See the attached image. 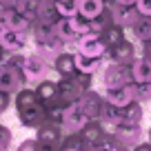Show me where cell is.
<instances>
[{"label": "cell", "instance_id": "obj_22", "mask_svg": "<svg viewBox=\"0 0 151 151\" xmlns=\"http://www.w3.org/2000/svg\"><path fill=\"white\" fill-rule=\"evenodd\" d=\"M38 104V96H36V89L33 87H27L24 85L22 89H18L14 93V109L16 111H22V109H29Z\"/></svg>", "mask_w": 151, "mask_h": 151}, {"label": "cell", "instance_id": "obj_48", "mask_svg": "<svg viewBox=\"0 0 151 151\" xmlns=\"http://www.w3.org/2000/svg\"><path fill=\"white\" fill-rule=\"evenodd\" d=\"M104 2H111V0H104Z\"/></svg>", "mask_w": 151, "mask_h": 151}, {"label": "cell", "instance_id": "obj_19", "mask_svg": "<svg viewBox=\"0 0 151 151\" xmlns=\"http://www.w3.org/2000/svg\"><path fill=\"white\" fill-rule=\"evenodd\" d=\"M102 67H104V58H89V56H82V53L76 51V71L98 76Z\"/></svg>", "mask_w": 151, "mask_h": 151}, {"label": "cell", "instance_id": "obj_18", "mask_svg": "<svg viewBox=\"0 0 151 151\" xmlns=\"http://www.w3.org/2000/svg\"><path fill=\"white\" fill-rule=\"evenodd\" d=\"M80 7H78V16L85 20H96L107 11V2L104 0H78Z\"/></svg>", "mask_w": 151, "mask_h": 151}, {"label": "cell", "instance_id": "obj_20", "mask_svg": "<svg viewBox=\"0 0 151 151\" xmlns=\"http://www.w3.org/2000/svg\"><path fill=\"white\" fill-rule=\"evenodd\" d=\"M145 120V104L133 100L131 104L120 109V122H127V124H142Z\"/></svg>", "mask_w": 151, "mask_h": 151}, {"label": "cell", "instance_id": "obj_23", "mask_svg": "<svg viewBox=\"0 0 151 151\" xmlns=\"http://www.w3.org/2000/svg\"><path fill=\"white\" fill-rule=\"evenodd\" d=\"M5 24H7L9 29H14V31H18V33H24V36H29V33H31V27H33L31 20L24 18L22 14H18L16 9H11L9 14H7Z\"/></svg>", "mask_w": 151, "mask_h": 151}, {"label": "cell", "instance_id": "obj_45", "mask_svg": "<svg viewBox=\"0 0 151 151\" xmlns=\"http://www.w3.org/2000/svg\"><path fill=\"white\" fill-rule=\"evenodd\" d=\"M147 140L151 142V124H149V129H147Z\"/></svg>", "mask_w": 151, "mask_h": 151}, {"label": "cell", "instance_id": "obj_26", "mask_svg": "<svg viewBox=\"0 0 151 151\" xmlns=\"http://www.w3.org/2000/svg\"><path fill=\"white\" fill-rule=\"evenodd\" d=\"M38 7H40V0H20L18 5L14 7L18 14H22L24 18H29L31 22H36V16H38Z\"/></svg>", "mask_w": 151, "mask_h": 151}, {"label": "cell", "instance_id": "obj_49", "mask_svg": "<svg viewBox=\"0 0 151 151\" xmlns=\"http://www.w3.org/2000/svg\"><path fill=\"white\" fill-rule=\"evenodd\" d=\"M53 2H60V0H53Z\"/></svg>", "mask_w": 151, "mask_h": 151}, {"label": "cell", "instance_id": "obj_37", "mask_svg": "<svg viewBox=\"0 0 151 151\" xmlns=\"http://www.w3.org/2000/svg\"><path fill=\"white\" fill-rule=\"evenodd\" d=\"M138 47H140V56H145V58H149V60H151V38H149V40H145V42H140Z\"/></svg>", "mask_w": 151, "mask_h": 151}, {"label": "cell", "instance_id": "obj_43", "mask_svg": "<svg viewBox=\"0 0 151 151\" xmlns=\"http://www.w3.org/2000/svg\"><path fill=\"white\" fill-rule=\"evenodd\" d=\"M60 151H80V147H60Z\"/></svg>", "mask_w": 151, "mask_h": 151}, {"label": "cell", "instance_id": "obj_3", "mask_svg": "<svg viewBox=\"0 0 151 151\" xmlns=\"http://www.w3.org/2000/svg\"><path fill=\"white\" fill-rule=\"evenodd\" d=\"M107 133H111L120 145H124L127 149L136 147L138 142L145 140V131H142V124H127V122H118L111 124V127H104Z\"/></svg>", "mask_w": 151, "mask_h": 151}, {"label": "cell", "instance_id": "obj_28", "mask_svg": "<svg viewBox=\"0 0 151 151\" xmlns=\"http://www.w3.org/2000/svg\"><path fill=\"white\" fill-rule=\"evenodd\" d=\"M136 36H138V45L140 42H145V40H149L151 38V20H145V18H140L136 24Z\"/></svg>", "mask_w": 151, "mask_h": 151}, {"label": "cell", "instance_id": "obj_21", "mask_svg": "<svg viewBox=\"0 0 151 151\" xmlns=\"http://www.w3.org/2000/svg\"><path fill=\"white\" fill-rule=\"evenodd\" d=\"M131 78L133 82H151V60L145 56H138L131 62Z\"/></svg>", "mask_w": 151, "mask_h": 151}, {"label": "cell", "instance_id": "obj_2", "mask_svg": "<svg viewBox=\"0 0 151 151\" xmlns=\"http://www.w3.org/2000/svg\"><path fill=\"white\" fill-rule=\"evenodd\" d=\"M131 65H122V62L104 60V67L100 69V85L102 89H116V87L131 85Z\"/></svg>", "mask_w": 151, "mask_h": 151}, {"label": "cell", "instance_id": "obj_16", "mask_svg": "<svg viewBox=\"0 0 151 151\" xmlns=\"http://www.w3.org/2000/svg\"><path fill=\"white\" fill-rule=\"evenodd\" d=\"M22 87H24L22 71L11 69V67H0V89L14 96L16 91L22 89Z\"/></svg>", "mask_w": 151, "mask_h": 151}, {"label": "cell", "instance_id": "obj_46", "mask_svg": "<svg viewBox=\"0 0 151 151\" xmlns=\"http://www.w3.org/2000/svg\"><path fill=\"white\" fill-rule=\"evenodd\" d=\"M7 24H5V20H0V33H2V29H5Z\"/></svg>", "mask_w": 151, "mask_h": 151}, {"label": "cell", "instance_id": "obj_4", "mask_svg": "<svg viewBox=\"0 0 151 151\" xmlns=\"http://www.w3.org/2000/svg\"><path fill=\"white\" fill-rule=\"evenodd\" d=\"M73 51L82 53V56H89V58H107L109 47L104 45V40L98 33H85V36H80L76 40Z\"/></svg>", "mask_w": 151, "mask_h": 151}, {"label": "cell", "instance_id": "obj_12", "mask_svg": "<svg viewBox=\"0 0 151 151\" xmlns=\"http://www.w3.org/2000/svg\"><path fill=\"white\" fill-rule=\"evenodd\" d=\"M16 116H18L20 127H24V129H38L45 120H47V109L38 102V104H33V107H29V109L16 111Z\"/></svg>", "mask_w": 151, "mask_h": 151}, {"label": "cell", "instance_id": "obj_36", "mask_svg": "<svg viewBox=\"0 0 151 151\" xmlns=\"http://www.w3.org/2000/svg\"><path fill=\"white\" fill-rule=\"evenodd\" d=\"M16 151H38V140L36 138H27V140H22L16 147Z\"/></svg>", "mask_w": 151, "mask_h": 151}, {"label": "cell", "instance_id": "obj_10", "mask_svg": "<svg viewBox=\"0 0 151 151\" xmlns=\"http://www.w3.org/2000/svg\"><path fill=\"white\" fill-rule=\"evenodd\" d=\"M27 36L24 33H18L14 29L5 27L2 33H0V47L5 49V53H24L27 51Z\"/></svg>", "mask_w": 151, "mask_h": 151}, {"label": "cell", "instance_id": "obj_39", "mask_svg": "<svg viewBox=\"0 0 151 151\" xmlns=\"http://www.w3.org/2000/svg\"><path fill=\"white\" fill-rule=\"evenodd\" d=\"M9 11H11V7L7 5L5 0H0V20H5V18H7V14H9Z\"/></svg>", "mask_w": 151, "mask_h": 151}, {"label": "cell", "instance_id": "obj_14", "mask_svg": "<svg viewBox=\"0 0 151 151\" xmlns=\"http://www.w3.org/2000/svg\"><path fill=\"white\" fill-rule=\"evenodd\" d=\"M80 107L85 109V113L89 116V120H100V111H102V104H104V96L102 91L98 89H89L82 93V98L78 100Z\"/></svg>", "mask_w": 151, "mask_h": 151}, {"label": "cell", "instance_id": "obj_44", "mask_svg": "<svg viewBox=\"0 0 151 151\" xmlns=\"http://www.w3.org/2000/svg\"><path fill=\"white\" fill-rule=\"evenodd\" d=\"M5 2H7V5H9V7H11V9H14V7L18 5V2H20V0H5Z\"/></svg>", "mask_w": 151, "mask_h": 151}, {"label": "cell", "instance_id": "obj_25", "mask_svg": "<svg viewBox=\"0 0 151 151\" xmlns=\"http://www.w3.org/2000/svg\"><path fill=\"white\" fill-rule=\"evenodd\" d=\"M100 38H102L104 45L111 49V47H116V45H120V42L124 40V31H122V27H120V24H113V22H111L102 33H100Z\"/></svg>", "mask_w": 151, "mask_h": 151}, {"label": "cell", "instance_id": "obj_8", "mask_svg": "<svg viewBox=\"0 0 151 151\" xmlns=\"http://www.w3.org/2000/svg\"><path fill=\"white\" fill-rule=\"evenodd\" d=\"M140 56V47L136 42H129V40H122L120 45L109 49L107 58L104 60H113V62H122V65H131L136 58Z\"/></svg>", "mask_w": 151, "mask_h": 151}, {"label": "cell", "instance_id": "obj_5", "mask_svg": "<svg viewBox=\"0 0 151 151\" xmlns=\"http://www.w3.org/2000/svg\"><path fill=\"white\" fill-rule=\"evenodd\" d=\"M87 122H89V116H87L85 109L80 107V102H76V104H71V107H67L65 122H62V131H65V136H69V133H78Z\"/></svg>", "mask_w": 151, "mask_h": 151}, {"label": "cell", "instance_id": "obj_13", "mask_svg": "<svg viewBox=\"0 0 151 151\" xmlns=\"http://www.w3.org/2000/svg\"><path fill=\"white\" fill-rule=\"evenodd\" d=\"M78 136H80L82 145H93V147H100L104 142V138L109 136L107 129H104V124L100 122V120H89V122L85 124V127L78 131Z\"/></svg>", "mask_w": 151, "mask_h": 151}, {"label": "cell", "instance_id": "obj_38", "mask_svg": "<svg viewBox=\"0 0 151 151\" xmlns=\"http://www.w3.org/2000/svg\"><path fill=\"white\" fill-rule=\"evenodd\" d=\"M129 151H151V142L149 140H142V142H138L136 147H131Z\"/></svg>", "mask_w": 151, "mask_h": 151}, {"label": "cell", "instance_id": "obj_50", "mask_svg": "<svg viewBox=\"0 0 151 151\" xmlns=\"http://www.w3.org/2000/svg\"><path fill=\"white\" fill-rule=\"evenodd\" d=\"M0 124H2V122H0Z\"/></svg>", "mask_w": 151, "mask_h": 151}, {"label": "cell", "instance_id": "obj_41", "mask_svg": "<svg viewBox=\"0 0 151 151\" xmlns=\"http://www.w3.org/2000/svg\"><path fill=\"white\" fill-rule=\"evenodd\" d=\"M38 151H60V147H53V145H45V142H38Z\"/></svg>", "mask_w": 151, "mask_h": 151}, {"label": "cell", "instance_id": "obj_11", "mask_svg": "<svg viewBox=\"0 0 151 151\" xmlns=\"http://www.w3.org/2000/svg\"><path fill=\"white\" fill-rule=\"evenodd\" d=\"M36 131V140L38 142H45V145H53V147H60L62 145V138H65V131H62L60 124L51 122V120H45L42 124L38 129H33Z\"/></svg>", "mask_w": 151, "mask_h": 151}, {"label": "cell", "instance_id": "obj_1", "mask_svg": "<svg viewBox=\"0 0 151 151\" xmlns=\"http://www.w3.org/2000/svg\"><path fill=\"white\" fill-rule=\"evenodd\" d=\"M49 73H51L49 62L45 60L36 49H33V51H24V60H22V78H24V85L36 87L40 80L49 78Z\"/></svg>", "mask_w": 151, "mask_h": 151}, {"label": "cell", "instance_id": "obj_9", "mask_svg": "<svg viewBox=\"0 0 151 151\" xmlns=\"http://www.w3.org/2000/svg\"><path fill=\"white\" fill-rule=\"evenodd\" d=\"M49 67H51V73H56L58 78H71V76H76V51L62 49L51 60Z\"/></svg>", "mask_w": 151, "mask_h": 151}, {"label": "cell", "instance_id": "obj_15", "mask_svg": "<svg viewBox=\"0 0 151 151\" xmlns=\"http://www.w3.org/2000/svg\"><path fill=\"white\" fill-rule=\"evenodd\" d=\"M36 96H38V102L42 104L45 109L53 107V104H58V80H51V78H45V80H40L36 87Z\"/></svg>", "mask_w": 151, "mask_h": 151}, {"label": "cell", "instance_id": "obj_32", "mask_svg": "<svg viewBox=\"0 0 151 151\" xmlns=\"http://www.w3.org/2000/svg\"><path fill=\"white\" fill-rule=\"evenodd\" d=\"M14 142V131L7 124H0V151H9Z\"/></svg>", "mask_w": 151, "mask_h": 151}, {"label": "cell", "instance_id": "obj_30", "mask_svg": "<svg viewBox=\"0 0 151 151\" xmlns=\"http://www.w3.org/2000/svg\"><path fill=\"white\" fill-rule=\"evenodd\" d=\"M136 100L138 102H151V82H136Z\"/></svg>", "mask_w": 151, "mask_h": 151}, {"label": "cell", "instance_id": "obj_35", "mask_svg": "<svg viewBox=\"0 0 151 151\" xmlns=\"http://www.w3.org/2000/svg\"><path fill=\"white\" fill-rule=\"evenodd\" d=\"M11 107H14V96L0 89V116H2V113H7Z\"/></svg>", "mask_w": 151, "mask_h": 151}, {"label": "cell", "instance_id": "obj_29", "mask_svg": "<svg viewBox=\"0 0 151 151\" xmlns=\"http://www.w3.org/2000/svg\"><path fill=\"white\" fill-rule=\"evenodd\" d=\"M65 113H67V107H62V104H53V107L47 109V120H51V122L60 124L65 122Z\"/></svg>", "mask_w": 151, "mask_h": 151}, {"label": "cell", "instance_id": "obj_17", "mask_svg": "<svg viewBox=\"0 0 151 151\" xmlns=\"http://www.w3.org/2000/svg\"><path fill=\"white\" fill-rule=\"evenodd\" d=\"M53 31H56V38L65 47H73L76 40L80 38V33H78V29L73 24V18H60L53 24Z\"/></svg>", "mask_w": 151, "mask_h": 151}, {"label": "cell", "instance_id": "obj_31", "mask_svg": "<svg viewBox=\"0 0 151 151\" xmlns=\"http://www.w3.org/2000/svg\"><path fill=\"white\" fill-rule=\"evenodd\" d=\"M76 80V85L82 89V93L85 91H89V89H93V78L96 76H89V73H80V71H76V76H71Z\"/></svg>", "mask_w": 151, "mask_h": 151}, {"label": "cell", "instance_id": "obj_33", "mask_svg": "<svg viewBox=\"0 0 151 151\" xmlns=\"http://www.w3.org/2000/svg\"><path fill=\"white\" fill-rule=\"evenodd\" d=\"M100 149H102V151H129L127 147H124V145H120V142L116 140V138H113L111 133H109V136L104 138V142L100 145Z\"/></svg>", "mask_w": 151, "mask_h": 151}, {"label": "cell", "instance_id": "obj_42", "mask_svg": "<svg viewBox=\"0 0 151 151\" xmlns=\"http://www.w3.org/2000/svg\"><path fill=\"white\" fill-rule=\"evenodd\" d=\"M80 151H102V149H100V147H93V145H82Z\"/></svg>", "mask_w": 151, "mask_h": 151}, {"label": "cell", "instance_id": "obj_34", "mask_svg": "<svg viewBox=\"0 0 151 151\" xmlns=\"http://www.w3.org/2000/svg\"><path fill=\"white\" fill-rule=\"evenodd\" d=\"M136 11L140 18L151 20V0H138L136 2Z\"/></svg>", "mask_w": 151, "mask_h": 151}, {"label": "cell", "instance_id": "obj_7", "mask_svg": "<svg viewBox=\"0 0 151 151\" xmlns=\"http://www.w3.org/2000/svg\"><path fill=\"white\" fill-rule=\"evenodd\" d=\"M82 98V89L76 85L73 78H58V104L71 107Z\"/></svg>", "mask_w": 151, "mask_h": 151}, {"label": "cell", "instance_id": "obj_24", "mask_svg": "<svg viewBox=\"0 0 151 151\" xmlns=\"http://www.w3.org/2000/svg\"><path fill=\"white\" fill-rule=\"evenodd\" d=\"M60 20L56 11V2L53 0H40V7H38V16H36V22H47V24H56Z\"/></svg>", "mask_w": 151, "mask_h": 151}, {"label": "cell", "instance_id": "obj_27", "mask_svg": "<svg viewBox=\"0 0 151 151\" xmlns=\"http://www.w3.org/2000/svg\"><path fill=\"white\" fill-rule=\"evenodd\" d=\"M78 7H80L78 0H60V2H56V11L60 18H76Z\"/></svg>", "mask_w": 151, "mask_h": 151}, {"label": "cell", "instance_id": "obj_47", "mask_svg": "<svg viewBox=\"0 0 151 151\" xmlns=\"http://www.w3.org/2000/svg\"><path fill=\"white\" fill-rule=\"evenodd\" d=\"M2 56H5V49H2V47H0V58H2Z\"/></svg>", "mask_w": 151, "mask_h": 151}, {"label": "cell", "instance_id": "obj_6", "mask_svg": "<svg viewBox=\"0 0 151 151\" xmlns=\"http://www.w3.org/2000/svg\"><path fill=\"white\" fill-rule=\"evenodd\" d=\"M102 96L109 104L122 109V107H127V104H131L136 100V82L124 85V87H116V89H102Z\"/></svg>", "mask_w": 151, "mask_h": 151}, {"label": "cell", "instance_id": "obj_40", "mask_svg": "<svg viewBox=\"0 0 151 151\" xmlns=\"http://www.w3.org/2000/svg\"><path fill=\"white\" fill-rule=\"evenodd\" d=\"M113 5H120V7H136L138 0H111Z\"/></svg>", "mask_w": 151, "mask_h": 151}]
</instances>
